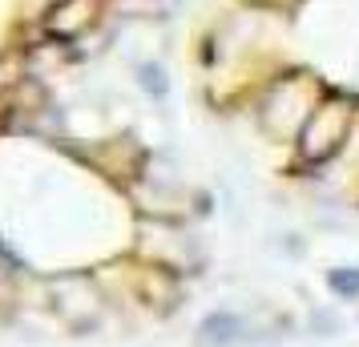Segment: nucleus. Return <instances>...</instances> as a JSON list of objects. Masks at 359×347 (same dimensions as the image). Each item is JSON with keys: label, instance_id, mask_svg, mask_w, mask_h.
I'll return each instance as SVG.
<instances>
[{"label": "nucleus", "instance_id": "obj_1", "mask_svg": "<svg viewBox=\"0 0 359 347\" xmlns=\"http://www.w3.org/2000/svg\"><path fill=\"white\" fill-rule=\"evenodd\" d=\"M355 121H359V97L343 93V89H327L291 146L294 174H323L331 162H339L347 142H351Z\"/></svg>", "mask_w": 359, "mask_h": 347}, {"label": "nucleus", "instance_id": "obj_2", "mask_svg": "<svg viewBox=\"0 0 359 347\" xmlns=\"http://www.w3.org/2000/svg\"><path fill=\"white\" fill-rule=\"evenodd\" d=\"M323 93V77H315L307 69H283L275 77H266L259 85V130L278 146H294L303 121L311 117Z\"/></svg>", "mask_w": 359, "mask_h": 347}, {"label": "nucleus", "instance_id": "obj_3", "mask_svg": "<svg viewBox=\"0 0 359 347\" xmlns=\"http://www.w3.org/2000/svg\"><path fill=\"white\" fill-rule=\"evenodd\" d=\"M198 335H202V343H210V347H238L246 335H250V323L234 311H218L202 323Z\"/></svg>", "mask_w": 359, "mask_h": 347}, {"label": "nucleus", "instance_id": "obj_4", "mask_svg": "<svg viewBox=\"0 0 359 347\" xmlns=\"http://www.w3.org/2000/svg\"><path fill=\"white\" fill-rule=\"evenodd\" d=\"M89 20H93V0H69V4H61V13L53 17V33L77 36Z\"/></svg>", "mask_w": 359, "mask_h": 347}, {"label": "nucleus", "instance_id": "obj_5", "mask_svg": "<svg viewBox=\"0 0 359 347\" xmlns=\"http://www.w3.org/2000/svg\"><path fill=\"white\" fill-rule=\"evenodd\" d=\"M327 287L339 299L355 303L359 299V266H335V271H327Z\"/></svg>", "mask_w": 359, "mask_h": 347}, {"label": "nucleus", "instance_id": "obj_6", "mask_svg": "<svg viewBox=\"0 0 359 347\" xmlns=\"http://www.w3.org/2000/svg\"><path fill=\"white\" fill-rule=\"evenodd\" d=\"M339 315L335 311H311V335H315V339H335V335H339Z\"/></svg>", "mask_w": 359, "mask_h": 347}]
</instances>
